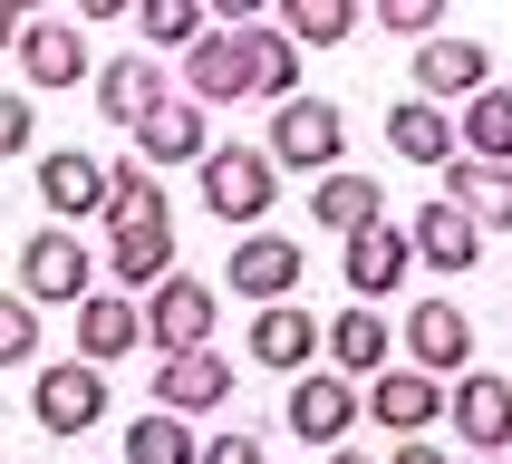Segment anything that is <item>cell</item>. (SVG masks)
Masks as SVG:
<instances>
[{"label":"cell","instance_id":"1","mask_svg":"<svg viewBox=\"0 0 512 464\" xmlns=\"http://www.w3.org/2000/svg\"><path fill=\"white\" fill-rule=\"evenodd\" d=\"M271 203H281V165H271L261 145H213V155H203V213H213V223L261 232Z\"/></svg>","mask_w":512,"mask_h":464},{"label":"cell","instance_id":"2","mask_svg":"<svg viewBox=\"0 0 512 464\" xmlns=\"http://www.w3.org/2000/svg\"><path fill=\"white\" fill-rule=\"evenodd\" d=\"M87 290H97V252H87L68 223H49V232L20 242V300L29 310H78Z\"/></svg>","mask_w":512,"mask_h":464},{"label":"cell","instance_id":"3","mask_svg":"<svg viewBox=\"0 0 512 464\" xmlns=\"http://www.w3.org/2000/svg\"><path fill=\"white\" fill-rule=\"evenodd\" d=\"M271 165H310V174H339L348 165V116L329 97H290L271 107V145H261Z\"/></svg>","mask_w":512,"mask_h":464},{"label":"cell","instance_id":"4","mask_svg":"<svg viewBox=\"0 0 512 464\" xmlns=\"http://www.w3.org/2000/svg\"><path fill=\"white\" fill-rule=\"evenodd\" d=\"M29 416L49 435H87L107 416V368H87V358H58V368H29Z\"/></svg>","mask_w":512,"mask_h":464},{"label":"cell","instance_id":"5","mask_svg":"<svg viewBox=\"0 0 512 464\" xmlns=\"http://www.w3.org/2000/svg\"><path fill=\"white\" fill-rule=\"evenodd\" d=\"M145 339L165 348V358H184V348H213V281H194V271L155 281V290H145Z\"/></svg>","mask_w":512,"mask_h":464},{"label":"cell","instance_id":"6","mask_svg":"<svg viewBox=\"0 0 512 464\" xmlns=\"http://www.w3.org/2000/svg\"><path fill=\"white\" fill-rule=\"evenodd\" d=\"M358 416H368V397H358L339 368L290 377V435H300V445H348V426H358Z\"/></svg>","mask_w":512,"mask_h":464},{"label":"cell","instance_id":"7","mask_svg":"<svg viewBox=\"0 0 512 464\" xmlns=\"http://www.w3.org/2000/svg\"><path fill=\"white\" fill-rule=\"evenodd\" d=\"M300 271H310V252L300 242H281V232H252V242H232V271L223 281L252 300V310H281L290 290H300Z\"/></svg>","mask_w":512,"mask_h":464},{"label":"cell","instance_id":"8","mask_svg":"<svg viewBox=\"0 0 512 464\" xmlns=\"http://www.w3.org/2000/svg\"><path fill=\"white\" fill-rule=\"evenodd\" d=\"M493 87V49L484 39H445V29H435L426 49H416V97H426V107H445V97H484Z\"/></svg>","mask_w":512,"mask_h":464},{"label":"cell","instance_id":"9","mask_svg":"<svg viewBox=\"0 0 512 464\" xmlns=\"http://www.w3.org/2000/svg\"><path fill=\"white\" fill-rule=\"evenodd\" d=\"M445 416H455V435H464V445L503 455V445H512V377H493V368H464L455 387H445Z\"/></svg>","mask_w":512,"mask_h":464},{"label":"cell","instance_id":"10","mask_svg":"<svg viewBox=\"0 0 512 464\" xmlns=\"http://www.w3.org/2000/svg\"><path fill=\"white\" fill-rule=\"evenodd\" d=\"M406 368L464 377V368H474V319H464L455 300H416V319H406Z\"/></svg>","mask_w":512,"mask_h":464},{"label":"cell","instance_id":"11","mask_svg":"<svg viewBox=\"0 0 512 464\" xmlns=\"http://www.w3.org/2000/svg\"><path fill=\"white\" fill-rule=\"evenodd\" d=\"M223 397H232V358L223 348H184V358L155 368V406H165V416H213Z\"/></svg>","mask_w":512,"mask_h":464},{"label":"cell","instance_id":"12","mask_svg":"<svg viewBox=\"0 0 512 464\" xmlns=\"http://www.w3.org/2000/svg\"><path fill=\"white\" fill-rule=\"evenodd\" d=\"M310 213H319V232H339V252H348L358 232H377V223H387V184L339 165V174H319V184H310Z\"/></svg>","mask_w":512,"mask_h":464},{"label":"cell","instance_id":"13","mask_svg":"<svg viewBox=\"0 0 512 464\" xmlns=\"http://www.w3.org/2000/svg\"><path fill=\"white\" fill-rule=\"evenodd\" d=\"M368 416H377V426H397V445H406V435H426L435 416H445V377H426V368H377L368 377Z\"/></svg>","mask_w":512,"mask_h":464},{"label":"cell","instance_id":"14","mask_svg":"<svg viewBox=\"0 0 512 464\" xmlns=\"http://www.w3.org/2000/svg\"><path fill=\"white\" fill-rule=\"evenodd\" d=\"M126 348H145V310L126 300V290H87L78 300V358L87 368H116Z\"/></svg>","mask_w":512,"mask_h":464},{"label":"cell","instance_id":"15","mask_svg":"<svg viewBox=\"0 0 512 464\" xmlns=\"http://www.w3.org/2000/svg\"><path fill=\"white\" fill-rule=\"evenodd\" d=\"M39 203H49L58 223L107 213V165H97V155H78V145H49V155H39Z\"/></svg>","mask_w":512,"mask_h":464},{"label":"cell","instance_id":"16","mask_svg":"<svg viewBox=\"0 0 512 464\" xmlns=\"http://www.w3.org/2000/svg\"><path fill=\"white\" fill-rule=\"evenodd\" d=\"M136 155H145V165H203V155H213V126H203V107L184 97V87L136 126Z\"/></svg>","mask_w":512,"mask_h":464},{"label":"cell","instance_id":"17","mask_svg":"<svg viewBox=\"0 0 512 464\" xmlns=\"http://www.w3.org/2000/svg\"><path fill=\"white\" fill-rule=\"evenodd\" d=\"M339 261H348V290H358V310H377V300H387V290L416 271V242H406L397 223H377V232H358Z\"/></svg>","mask_w":512,"mask_h":464},{"label":"cell","instance_id":"18","mask_svg":"<svg viewBox=\"0 0 512 464\" xmlns=\"http://www.w3.org/2000/svg\"><path fill=\"white\" fill-rule=\"evenodd\" d=\"M319 348H329V368L358 387V377H377V368H397V329L377 310H339L329 329H319Z\"/></svg>","mask_w":512,"mask_h":464},{"label":"cell","instance_id":"19","mask_svg":"<svg viewBox=\"0 0 512 464\" xmlns=\"http://www.w3.org/2000/svg\"><path fill=\"white\" fill-rule=\"evenodd\" d=\"M319 329H329V319H310L300 300H281V310L252 319V358H261V368H281V377H310L319 368Z\"/></svg>","mask_w":512,"mask_h":464},{"label":"cell","instance_id":"20","mask_svg":"<svg viewBox=\"0 0 512 464\" xmlns=\"http://www.w3.org/2000/svg\"><path fill=\"white\" fill-rule=\"evenodd\" d=\"M20 78H29V97H39V87H78V78H87L78 20H29V29H20Z\"/></svg>","mask_w":512,"mask_h":464},{"label":"cell","instance_id":"21","mask_svg":"<svg viewBox=\"0 0 512 464\" xmlns=\"http://www.w3.org/2000/svg\"><path fill=\"white\" fill-rule=\"evenodd\" d=\"M232 39H242V97H271V107H290V97H300V49H290L271 20L232 29Z\"/></svg>","mask_w":512,"mask_h":464},{"label":"cell","instance_id":"22","mask_svg":"<svg viewBox=\"0 0 512 464\" xmlns=\"http://www.w3.org/2000/svg\"><path fill=\"white\" fill-rule=\"evenodd\" d=\"M445 203L474 213V232H512V165H474V155H455V165H445Z\"/></svg>","mask_w":512,"mask_h":464},{"label":"cell","instance_id":"23","mask_svg":"<svg viewBox=\"0 0 512 464\" xmlns=\"http://www.w3.org/2000/svg\"><path fill=\"white\" fill-rule=\"evenodd\" d=\"M107 281H126V290L174 281V223H126V232H107Z\"/></svg>","mask_w":512,"mask_h":464},{"label":"cell","instance_id":"24","mask_svg":"<svg viewBox=\"0 0 512 464\" xmlns=\"http://www.w3.org/2000/svg\"><path fill=\"white\" fill-rule=\"evenodd\" d=\"M387 145H397L406 165H455V116L426 107V97H397L387 107Z\"/></svg>","mask_w":512,"mask_h":464},{"label":"cell","instance_id":"25","mask_svg":"<svg viewBox=\"0 0 512 464\" xmlns=\"http://www.w3.org/2000/svg\"><path fill=\"white\" fill-rule=\"evenodd\" d=\"M406 242H416V261H435V271H474V261H484V232H474V213H455V203H426Z\"/></svg>","mask_w":512,"mask_h":464},{"label":"cell","instance_id":"26","mask_svg":"<svg viewBox=\"0 0 512 464\" xmlns=\"http://www.w3.org/2000/svg\"><path fill=\"white\" fill-rule=\"evenodd\" d=\"M184 97H194V107L242 97V39H232V29H203L194 49H184Z\"/></svg>","mask_w":512,"mask_h":464},{"label":"cell","instance_id":"27","mask_svg":"<svg viewBox=\"0 0 512 464\" xmlns=\"http://www.w3.org/2000/svg\"><path fill=\"white\" fill-rule=\"evenodd\" d=\"M165 97H174V87L155 78V58H107V78H97V107H107V126H145Z\"/></svg>","mask_w":512,"mask_h":464},{"label":"cell","instance_id":"28","mask_svg":"<svg viewBox=\"0 0 512 464\" xmlns=\"http://www.w3.org/2000/svg\"><path fill=\"white\" fill-rule=\"evenodd\" d=\"M455 155H474V165H512V87L464 97V116H455Z\"/></svg>","mask_w":512,"mask_h":464},{"label":"cell","instance_id":"29","mask_svg":"<svg viewBox=\"0 0 512 464\" xmlns=\"http://www.w3.org/2000/svg\"><path fill=\"white\" fill-rule=\"evenodd\" d=\"M203 445H194V426L184 416H165V406H145L136 426H126V464H194Z\"/></svg>","mask_w":512,"mask_h":464},{"label":"cell","instance_id":"30","mask_svg":"<svg viewBox=\"0 0 512 464\" xmlns=\"http://www.w3.org/2000/svg\"><path fill=\"white\" fill-rule=\"evenodd\" d=\"M126 223H174L165 184H155L145 165H107V232H126Z\"/></svg>","mask_w":512,"mask_h":464},{"label":"cell","instance_id":"31","mask_svg":"<svg viewBox=\"0 0 512 464\" xmlns=\"http://www.w3.org/2000/svg\"><path fill=\"white\" fill-rule=\"evenodd\" d=\"M290 20H281V39L290 49H339L348 29H358V10H348V0H281Z\"/></svg>","mask_w":512,"mask_h":464},{"label":"cell","instance_id":"32","mask_svg":"<svg viewBox=\"0 0 512 464\" xmlns=\"http://www.w3.org/2000/svg\"><path fill=\"white\" fill-rule=\"evenodd\" d=\"M136 29L155 49H194L203 29H213V10H203V0H136Z\"/></svg>","mask_w":512,"mask_h":464},{"label":"cell","instance_id":"33","mask_svg":"<svg viewBox=\"0 0 512 464\" xmlns=\"http://www.w3.org/2000/svg\"><path fill=\"white\" fill-rule=\"evenodd\" d=\"M29 358H39V310L20 290H0V368H29Z\"/></svg>","mask_w":512,"mask_h":464},{"label":"cell","instance_id":"34","mask_svg":"<svg viewBox=\"0 0 512 464\" xmlns=\"http://www.w3.org/2000/svg\"><path fill=\"white\" fill-rule=\"evenodd\" d=\"M377 20L397 29V39H416V49H426L435 20H445V0H377Z\"/></svg>","mask_w":512,"mask_h":464},{"label":"cell","instance_id":"35","mask_svg":"<svg viewBox=\"0 0 512 464\" xmlns=\"http://www.w3.org/2000/svg\"><path fill=\"white\" fill-rule=\"evenodd\" d=\"M29 126H39V97L29 87H0V155H29Z\"/></svg>","mask_w":512,"mask_h":464},{"label":"cell","instance_id":"36","mask_svg":"<svg viewBox=\"0 0 512 464\" xmlns=\"http://www.w3.org/2000/svg\"><path fill=\"white\" fill-rule=\"evenodd\" d=\"M194 464H261V435H213Z\"/></svg>","mask_w":512,"mask_h":464},{"label":"cell","instance_id":"37","mask_svg":"<svg viewBox=\"0 0 512 464\" xmlns=\"http://www.w3.org/2000/svg\"><path fill=\"white\" fill-rule=\"evenodd\" d=\"M387 464H445V455H435L426 435H406V445H397V455H387Z\"/></svg>","mask_w":512,"mask_h":464},{"label":"cell","instance_id":"38","mask_svg":"<svg viewBox=\"0 0 512 464\" xmlns=\"http://www.w3.org/2000/svg\"><path fill=\"white\" fill-rule=\"evenodd\" d=\"M0 49H20V0H0Z\"/></svg>","mask_w":512,"mask_h":464},{"label":"cell","instance_id":"39","mask_svg":"<svg viewBox=\"0 0 512 464\" xmlns=\"http://www.w3.org/2000/svg\"><path fill=\"white\" fill-rule=\"evenodd\" d=\"M329 464H368V455H358V445H329Z\"/></svg>","mask_w":512,"mask_h":464}]
</instances>
